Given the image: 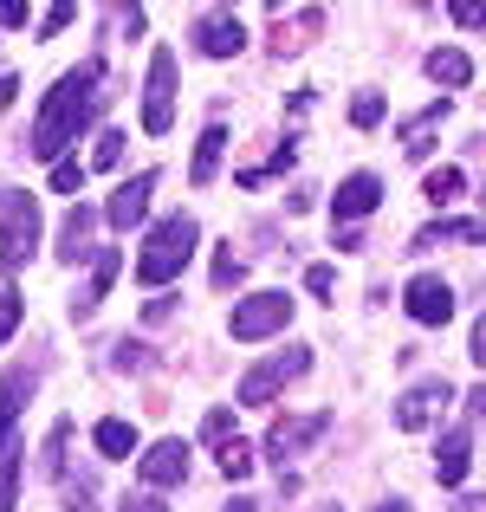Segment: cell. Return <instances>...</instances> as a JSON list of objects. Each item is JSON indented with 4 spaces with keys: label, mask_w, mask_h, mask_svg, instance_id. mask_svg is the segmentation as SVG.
Instances as JSON below:
<instances>
[{
    "label": "cell",
    "mask_w": 486,
    "mask_h": 512,
    "mask_svg": "<svg viewBox=\"0 0 486 512\" xmlns=\"http://www.w3.org/2000/svg\"><path fill=\"white\" fill-rule=\"evenodd\" d=\"M98 111H104V59H85L78 72H65L59 85L46 91L26 150H33L39 163H59L65 143H78V130H91V117H98Z\"/></svg>",
    "instance_id": "cell-1"
},
{
    "label": "cell",
    "mask_w": 486,
    "mask_h": 512,
    "mask_svg": "<svg viewBox=\"0 0 486 512\" xmlns=\"http://www.w3.org/2000/svg\"><path fill=\"white\" fill-rule=\"evenodd\" d=\"M195 240H201V227L188 221V214L156 221L150 240H143V253H137V279H143V286H169V279L182 273L188 260H195Z\"/></svg>",
    "instance_id": "cell-2"
},
{
    "label": "cell",
    "mask_w": 486,
    "mask_h": 512,
    "mask_svg": "<svg viewBox=\"0 0 486 512\" xmlns=\"http://www.w3.org/2000/svg\"><path fill=\"white\" fill-rule=\"evenodd\" d=\"M33 253H39V195L7 188V201H0V273L20 279V266Z\"/></svg>",
    "instance_id": "cell-3"
},
{
    "label": "cell",
    "mask_w": 486,
    "mask_h": 512,
    "mask_svg": "<svg viewBox=\"0 0 486 512\" xmlns=\"http://www.w3.org/2000/svg\"><path fill=\"white\" fill-rule=\"evenodd\" d=\"M305 370H312V350H305V344H292V350H279V357L253 363V370L240 376V389H234V396L247 402V409H266V402H273L286 383H299Z\"/></svg>",
    "instance_id": "cell-4"
},
{
    "label": "cell",
    "mask_w": 486,
    "mask_h": 512,
    "mask_svg": "<svg viewBox=\"0 0 486 512\" xmlns=\"http://www.w3.org/2000/svg\"><path fill=\"white\" fill-rule=\"evenodd\" d=\"M286 325H292L286 292H253V299H240L234 318H227V331H234L240 344H260V338H273V331H286Z\"/></svg>",
    "instance_id": "cell-5"
},
{
    "label": "cell",
    "mask_w": 486,
    "mask_h": 512,
    "mask_svg": "<svg viewBox=\"0 0 486 512\" xmlns=\"http://www.w3.org/2000/svg\"><path fill=\"white\" fill-rule=\"evenodd\" d=\"M331 422H337L331 409H318V415H279V422L266 428V448H273L279 474H286V461H292V454H305L312 441H324V435H331Z\"/></svg>",
    "instance_id": "cell-6"
},
{
    "label": "cell",
    "mask_w": 486,
    "mask_h": 512,
    "mask_svg": "<svg viewBox=\"0 0 486 512\" xmlns=\"http://www.w3.org/2000/svg\"><path fill=\"white\" fill-rule=\"evenodd\" d=\"M169 117H175V52L156 46V59H150V91H143V130H150V137H162V130H169Z\"/></svg>",
    "instance_id": "cell-7"
},
{
    "label": "cell",
    "mask_w": 486,
    "mask_h": 512,
    "mask_svg": "<svg viewBox=\"0 0 486 512\" xmlns=\"http://www.w3.org/2000/svg\"><path fill=\"white\" fill-rule=\"evenodd\" d=\"M402 305H409L415 325H448L454 318V292H448V279H435V273H415L409 292H402Z\"/></svg>",
    "instance_id": "cell-8"
},
{
    "label": "cell",
    "mask_w": 486,
    "mask_h": 512,
    "mask_svg": "<svg viewBox=\"0 0 486 512\" xmlns=\"http://www.w3.org/2000/svg\"><path fill=\"white\" fill-rule=\"evenodd\" d=\"M195 46L208 52V59H234L240 46H247V26H240V13H227V7H208L195 20Z\"/></svg>",
    "instance_id": "cell-9"
},
{
    "label": "cell",
    "mask_w": 486,
    "mask_h": 512,
    "mask_svg": "<svg viewBox=\"0 0 486 512\" xmlns=\"http://www.w3.org/2000/svg\"><path fill=\"white\" fill-rule=\"evenodd\" d=\"M150 195H156V175L143 169V175H130V182H117V195L104 201V221L117 227V234H130V227L150 214Z\"/></svg>",
    "instance_id": "cell-10"
},
{
    "label": "cell",
    "mask_w": 486,
    "mask_h": 512,
    "mask_svg": "<svg viewBox=\"0 0 486 512\" xmlns=\"http://www.w3.org/2000/svg\"><path fill=\"white\" fill-rule=\"evenodd\" d=\"M467 467H474V422H461L454 435H441V448H435V480L441 487H461Z\"/></svg>",
    "instance_id": "cell-11"
},
{
    "label": "cell",
    "mask_w": 486,
    "mask_h": 512,
    "mask_svg": "<svg viewBox=\"0 0 486 512\" xmlns=\"http://www.w3.org/2000/svg\"><path fill=\"white\" fill-rule=\"evenodd\" d=\"M137 474H143V487H182L188 480V448L182 441H156V448L137 461Z\"/></svg>",
    "instance_id": "cell-12"
},
{
    "label": "cell",
    "mask_w": 486,
    "mask_h": 512,
    "mask_svg": "<svg viewBox=\"0 0 486 512\" xmlns=\"http://www.w3.org/2000/svg\"><path fill=\"white\" fill-rule=\"evenodd\" d=\"M376 201H383V182H376V175H350V182H337L331 214L350 227V221H363V214H376Z\"/></svg>",
    "instance_id": "cell-13"
},
{
    "label": "cell",
    "mask_w": 486,
    "mask_h": 512,
    "mask_svg": "<svg viewBox=\"0 0 486 512\" xmlns=\"http://www.w3.org/2000/svg\"><path fill=\"white\" fill-rule=\"evenodd\" d=\"M441 409H448V383H415L409 396L396 402V428H428Z\"/></svg>",
    "instance_id": "cell-14"
},
{
    "label": "cell",
    "mask_w": 486,
    "mask_h": 512,
    "mask_svg": "<svg viewBox=\"0 0 486 512\" xmlns=\"http://www.w3.org/2000/svg\"><path fill=\"white\" fill-rule=\"evenodd\" d=\"M91 227H98V208H85V201H78L72 214H65V227H59V260L65 266H78V260H91Z\"/></svg>",
    "instance_id": "cell-15"
},
{
    "label": "cell",
    "mask_w": 486,
    "mask_h": 512,
    "mask_svg": "<svg viewBox=\"0 0 486 512\" xmlns=\"http://www.w3.org/2000/svg\"><path fill=\"white\" fill-rule=\"evenodd\" d=\"M33 396V370L26 363H13L7 376H0V454H7V435H13V415H20V402Z\"/></svg>",
    "instance_id": "cell-16"
},
{
    "label": "cell",
    "mask_w": 486,
    "mask_h": 512,
    "mask_svg": "<svg viewBox=\"0 0 486 512\" xmlns=\"http://www.w3.org/2000/svg\"><path fill=\"white\" fill-rule=\"evenodd\" d=\"M111 279H117V253H111V247H98V266H91L85 292L72 299V318H91V312H98V299L111 292Z\"/></svg>",
    "instance_id": "cell-17"
},
{
    "label": "cell",
    "mask_w": 486,
    "mask_h": 512,
    "mask_svg": "<svg viewBox=\"0 0 486 512\" xmlns=\"http://www.w3.org/2000/svg\"><path fill=\"white\" fill-rule=\"evenodd\" d=\"M91 441H98L104 461H130V454H137V428H130L124 415H104V422L91 428Z\"/></svg>",
    "instance_id": "cell-18"
},
{
    "label": "cell",
    "mask_w": 486,
    "mask_h": 512,
    "mask_svg": "<svg viewBox=\"0 0 486 512\" xmlns=\"http://www.w3.org/2000/svg\"><path fill=\"white\" fill-rule=\"evenodd\" d=\"M428 78H435V85H448V91H461L467 78H474V59H467V52H454V46H441V52H428Z\"/></svg>",
    "instance_id": "cell-19"
},
{
    "label": "cell",
    "mask_w": 486,
    "mask_h": 512,
    "mask_svg": "<svg viewBox=\"0 0 486 512\" xmlns=\"http://www.w3.org/2000/svg\"><path fill=\"white\" fill-rule=\"evenodd\" d=\"M221 143H227V130H221V124H208V130H201V143H195V163H188V182H195V188H208V182H214V163H221Z\"/></svg>",
    "instance_id": "cell-20"
},
{
    "label": "cell",
    "mask_w": 486,
    "mask_h": 512,
    "mask_svg": "<svg viewBox=\"0 0 486 512\" xmlns=\"http://www.w3.org/2000/svg\"><path fill=\"white\" fill-rule=\"evenodd\" d=\"M441 240H480V221H435V227H422V234H415L409 253H428V247H441Z\"/></svg>",
    "instance_id": "cell-21"
},
{
    "label": "cell",
    "mask_w": 486,
    "mask_h": 512,
    "mask_svg": "<svg viewBox=\"0 0 486 512\" xmlns=\"http://www.w3.org/2000/svg\"><path fill=\"white\" fill-rule=\"evenodd\" d=\"M461 188H467V175H461V169H435V175H428V188H422V195L435 201V208H448V201L461 195Z\"/></svg>",
    "instance_id": "cell-22"
},
{
    "label": "cell",
    "mask_w": 486,
    "mask_h": 512,
    "mask_svg": "<svg viewBox=\"0 0 486 512\" xmlns=\"http://www.w3.org/2000/svg\"><path fill=\"white\" fill-rule=\"evenodd\" d=\"M13 500H20V448L0 454V512H13Z\"/></svg>",
    "instance_id": "cell-23"
},
{
    "label": "cell",
    "mask_w": 486,
    "mask_h": 512,
    "mask_svg": "<svg viewBox=\"0 0 486 512\" xmlns=\"http://www.w3.org/2000/svg\"><path fill=\"white\" fill-rule=\"evenodd\" d=\"M65 441H72V422H52L46 454H39V467H46V474H65Z\"/></svg>",
    "instance_id": "cell-24"
},
{
    "label": "cell",
    "mask_w": 486,
    "mask_h": 512,
    "mask_svg": "<svg viewBox=\"0 0 486 512\" xmlns=\"http://www.w3.org/2000/svg\"><path fill=\"white\" fill-rule=\"evenodd\" d=\"M221 474L227 480H247L253 474V448H247V441H221Z\"/></svg>",
    "instance_id": "cell-25"
},
{
    "label": "cell",
    "mask_w": 486,
    "mask_h": 512,
    "mask_svg": "<svg viewBox=\"0 0 486 512\" xmlns=\"http://www.w3.org/2000/svg\"><path fill=\"white\" fill-rule=\"evenodd\" d=\"M52 188H59V195H78V188H85V163H78V156H59V163H52Z\"/></svg>",
    "instance_id": "cell-26"
},
{
    "label": "cell",
    "mask_w": 486,
    "mask_h": 512,
    "mask_svg": "<svg viewBox=\"0 0 486 512\" xmlns=\"http://www.w3.org/2000/svg\"><path fill=\"white\" fill-rule=\"evenodd\" d=\"M240 279H247V260H240L234 247L221 253V260H214V292H227V286H240Z\"/></svg>",
    "instance_id": "cell-27"
},
{
    "label": "cell",
    "mask_w": 486,
    "mask_h": 512,
    "mask_svg": "<svg viewBox=\"0 0 486 512\" xmlns=\"http://www.w3.org/2000/svg\"><path fill=\"white\" fill-rule=\"evenodd\" d=\"M91 493H98V487H91V474L65 480V512H98V506H91Z\"/></svg>",
    "instance_id": "cell-28"
},
{
    "label": "cell",
    "mask_w": 486,
    "mask_h": 512,
    "mask_svg": "<svg viewBox=\"0 0 486 512\" xmlns=\"http://www.w3.org/2000/svg\"><path fill=\"white\" fill-rule=\"evenodd\" d=\"M350 124L357 130H370V124H383V98H376V91H363L357 104H350Z\"/></svg>",
    "instance_id": "cell-29"
},
{
    "label": "cell",
    "mask_w": 486,
    "mask_h": 512,
    "mask_svg": "<svg viewBox=\"0 0 486 512\" xmlns=\"http://www.w3.org/2000/svg\"><path fill=\"white\" fill-rule=\"evenodd\" d=\"M91 163H98V169H117V163H124V130H104V137H98V156H91Z\"/></svg>",
    "instance_id": "cell-30"
},
{
    "label": "cell",
    "mask_w": 486,
    "mask_h": 512,
    "mask_svg": "<svg viewBox=\"0 0 486 512\" xmlns=\"http://www.w3.org/2000/svg\"><path fill=\"white\" fill-rule=\"evenodd\" d=\"M13 325H20V292H13V286H0V344L13 338Z\"/></svg>",
    "instance_id": "cell-31"
},
{
    "label": "cell",
    "mask_w": 486,
    "mask_h": 512,
    "mask_svg": "<svg viewBox=\"0 0 486 512\" xmlns=\"http://www.w3.org/2000/svg\"><path fill=\"white\" fill-rule=\"evenodd\" d=\"M78 20V7H46L39 13V39H52V33H65V26Z\"/></svg>",
    "instance_id": "cell-32"
},
{
    "label": "cell",
    "mask_w": 486,
    "mask_h": 512,
    "mask_svg": "<svg viewBox=\"0 0 486 512\" xmlns=\"http://www.w3.org/2000/svg\"><path fill=\"white\" fill-rule=\"evenodd\" d=\"M143 363H150V344H117V370H143Z\"/></svg>",
    "instance_id": "cell-33"
},
{
    "label": "cell",
    "mask_w": 486,
    "mask_h": 512,
    "mask_svg": "<svg viewBox=\"0 0 486 512\" xmlns=\"http://www.w3.org/2000/svg\"><path fill=\"white\" fill-rule=\"evenodd\" d=\"M227 428H234V415H227V409H214L208 422H201V435H208V441H227Z\"/></svg>",
    "instance_id": "cell-34"
},
{
    "label": "cell",
    "mask_w": 486,
    "mask_h": 512,
    "mask_svg": "<svg viewBox=\"0 0 486 512\" xmlns=\"http://www.w3.org/2000/svg\"><path fill=\"white\" fill-rule=\"evenodd\" d=\"M305 286H312V292H318V299H324V292H331V286H337V273H331V266H324V260H318V266H312V273H305Z\"/></svg>",
    "instance_id": "cell-35"
},
{
    "label": "cell",
    "mask_w": 486,
    "mask_h": 512,
    "mask_svg": "<svg viewBox=\"0 0 486 512\" xmlns=\"http://www.w3.org/2000/svg\"><path fill=\"white\" fill-rule=\"evenodd\" d=\"M117 512H169V506H162L156 493H137V500H124V506H117Z\"/></svg>",
    "instance_id": "cell-36"
},
{
    "label": "cell",
    "mask_w": 486,
    "mask_h": 512,
    "mask_svg": "<svg viewBox=\"0 0 486 512\" xmlns=\"http://www.w3.org/2000/svg\"><path fill=\"white\" fill-rule=\"evenodd\" d=\"M175 312V299H169V292H162V299H150V305H143V318H150V325H162V318H169Z\"/></svg>",
    "instance_id": "cell-37"
},
{
    "label": "cell",
    "mask_w": 486,
    "mask_h": 512,
    "mask_svg": "<svg viewBox=\"0 0 486 512\" xmlns=\"http://www.w3.org/2000/svg\"><path fill=\"white\" fill-rule=\"evenodd\" d=\"M0 26H26V7H20V0H0Z\"/></svg>",
    "instance_id": "cell-38"
},
{
    "label": "cell",
    "mask_w": 486,
    "mask_h": 512,
    "mask_svg": "<svg viewBox=\"0 0 486 512\" xmlns=\"http://www.w3.org/2000/svg\"><path fill=\"white\" fill-rule=\"evenodd\" d=\"M221 512H260V500H247V493H240V500H227Z\"/></svg>",
    "instance_id": "cell-39"
},
{
    "label": "cell",
    "mask_w": 486,
    "mask_h": 512,
    "mask_svg": "<svg viewBox=\"0 0 486 512\" xmlns=\"http://www.w3.org/2000/svg\"><path fill=\"white\" fill-rule=\"evenodd\" d=\"M376 512H409V500H383V506H376Z\"/></svg>",
    "instance_id": "cell-40"
},
{
    "label": "cell",
    "mask_w": 486,
    "mask_h": 512,
    "mask_svg": "<svg viewBox=\"0 0 486 512\" xmlns=\"http://www.w3.org/2000/svg\"><path fill=\"white\" fill-rule=\"evenodd\" d=\"M324 512H337V506H324Z\"/></svg>",
    "instance_id": "cell-41"
}]
</instances>
